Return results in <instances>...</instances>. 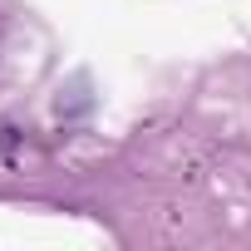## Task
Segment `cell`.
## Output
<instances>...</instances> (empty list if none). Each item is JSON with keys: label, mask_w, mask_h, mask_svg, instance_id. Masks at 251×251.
Listing matches in <instances>:
<instances>
[]
</instances>
